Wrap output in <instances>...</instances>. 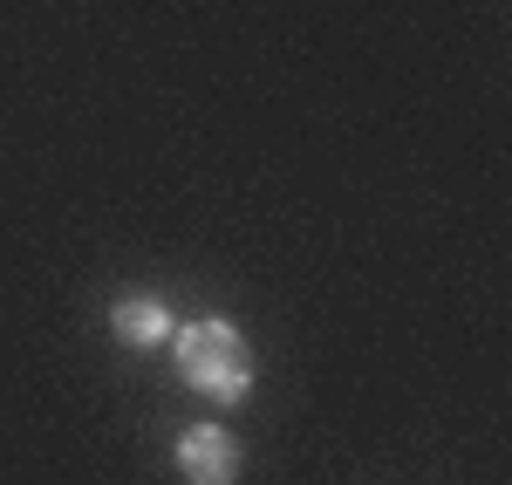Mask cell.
Segmentation results:
<instances>
[{
  "label": "cell",
  "mask_w": 512,
  "mask_h": 485,
  "mask_svg": "<svg viewBox=\"0 0 512 485\" xmlns=\"http://www.w3.org/2000/svg\"><path fill=\"white\" fill-rule=\"evenodd\" d=\"M178 376H185V390H198L205 404L233 410L253 390V349H246V335L233 322L198 315V322L178 328Z\"/></svg>",
  "instance_id": "1"
},
{
  "label": "cell",
  "mask_w": 512,
  "mask_h": 485,
  "mask_svg": "<svg viewBox=\"0 0 512 485\" xmlns=\"http://www.w3.org/2000/svg\"><path fill=\"white\" fill-rule=\"evenodd\" d=\"M178 472H185V485H239V438L226 424H185Z\"/></svg>",
  "instance_id": "2"
},
{
  "label": "cell",
  "mask_w": 512,
  "mask_h": 485,
  "mask_svg": "<svg viewBox=\"0 0 512 485\" xmlns=\"http://www.w3.org/2000/svg\"><path fill=\"white\" fill-rule=\"evenodd\" d=\"M110 335L123 349H158V342H171V308L158 294H123V301H110Z\"/></svg>",
  "instance_id": "3"
}]
</instances>
